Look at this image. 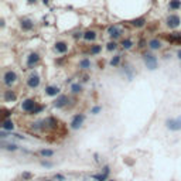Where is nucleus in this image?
Returning <instances> with one entry per match:
<instances>
[{
    "instance_id": "obj_1",
    "label": "nucleus",
    "mask_w": 181,
    "mask_h": 181,
    "mask_svg": "<svg viewBox=\"0 0 181 181\" xmlns=\"http://www.w3.org/2000/svg\"><path fill=\"white\" fill-rule=\"evenodd\" d=\"M143 60H145L146 67H147L149 70L154 71V70L157 68V58H156L154 55H151V54H145V55H143Z\"/></svg>"
},
{
    "instance_id": "obj_2",
    "label": "nucleus",
    "mask_w": 181,
    "mask_h": 181,
    "mask_svg": "<svg viewBox=\"0 0 181 181\" xmlns=\"http://www.w3.org/2000/svg\"><path fill=\"white\" fill-rule=\"evenodd\" d=\"M167 27H170V29H177L178 26L181 24V19L178 14H170L168 17H167Z\"/></svg>"
},
{
    "instance_id": "obj_3",
    "label": "nucleus",
    "mask_w": 181,
    "mask_h": 181,
    "mask_svg": "<svg viewBox=\"0 0 181 181\" xmlns=\"http://www.w3.org/2000/svg\"><path fill=\"white\" fill-rule=\"evenodd\" d=\"M166 125H167V127H168L170 130H174V132L180 130L181 129V116L176 117V119H167Z\"/></svg>"
},
{
    "instance_id": "obj_4",
    "label": "nucleus",
    "mask_w": 181,
    "mask_h": 181,
    "mask_svg": "<svg viewBox=\"0 0 181 181\" xmlns=\"http://www.w3.org/2000/svg\"><path fill=\"white\" fill-rule=\"evenodd\" d=\"M16 81H17V75H16L14 71H7V72L4 74V76H3V82L7 86H11Z\"/></svg>"
},
{
    "instance_id": "obj_5",
    "label": "nucleus",
    "mask_w": 181,
    "mask_h": 181,
    "mask_svg": "<svg viewBox=\"0 0 181 181\" xmlns=\"http://www.w3.org/2000/svg\"><path fill=\"white\" fill-rule=\"evenodd\" d=\"M108 34L110 38L116 40V38H119V37L122 36V29L117 27V26H110L108 29Z\"/></svg>"
},
{
    "instance_id": "obj_6",
    "label": "nucleus",
    "mask_w": 181,
    "mask_h": 181,
    "mask_svg": "<svg viewBox=\"0 0 181 181\" xmlns=\"http://www.w3.org/2000/svg\"><path fill=\"white\" fill-rule=\"evenodd\" d=\"M20 27H21L23 31H30V30H33L34 23H33V20H30V19H21V20H20Z\"/></svg>"
},
{
    "instance_id": "obj_7",
    "label": "nucleus",
    "mask_w": 181,
    "mask_h": 181,
    "mask_svg": "<svg viewBox=\"0 0 181 181\" xmlns=\"http://www.w3.org/2000/svg\"><path fill=\"white\" fill-rule=\"evenodd\" d=\"M84 120H85V116H84V115H76V116H74L72 122H71V127H72V129H79Z\"/></svg>"
},
{
    "instance_id": "obj_8",
    "label": "nucleus",
    "mask_w": 181,
    "mask_h": 181,
    "mask_svg": "<svg viewBox=\"0 0 181 181\" xmlns=\"http://www.w3.org/2000/svg\"><path fill=\"white\" fill-rule=\"evenodd\" d=\"M34 108H36V102H34L33 99H26V101H23V103H21V109L26 110V112H33Z\"/></svg>"
},
{
    "instance_id": "obj_9",
    "label": "nucleus",
    "mask_w": 181,
    "mask_h": 181,
    "mask_svg": "<svg viewBox=\"0 0 181 181\" xmlns=\"http://www.w3.org/2000/svg\"><path fill=\"white\" fill-rule=\"evenodd\" d=\"M27 85L30 86V88H37L38 85H40V76L37 75V74H33L29 79H27Z\"/></svg>"
},
{
    "instance_id": "obj_10",
    "label": "nucleus",
    "mask_w": 181,
    "mask_h": 181,
    "mask_svg": "<svg viewBox=\"0 0 181 181\" xmlns=\"http://www.w3.org/2000/svg\"><path fill=\"white\" fill-rule=\"evenodd\" d=\"M67 102H68V96L60 95V96L57 98V101L54 102V105H55V108H64V106L67 105Z\"/></svg>"
},
{
    "instance_id": "obj_11",
    "label": "nucleus",
    "mask_w": 181,
    "mask_h": 181,
    "mask_svg": "<svg viewBox=\"0 0 181 181\" xmlns=\"http://www.w3.org/2000/svg\"><path fill=\"white\" fill-rule=\"evenodd\" d=\"M55 51L60 54H65L68 51V45L64 41H58V42H55Z\"/></svg>"
},
{
    "instance_id": "obj_12",
    "label": "nucleus",
    "mask_w": 181,
    "mask_h": 181,
    "mask_svg": "<svg viewBox=\"0 0 181 181\" xmlns=\"http://www.w3.org/2000/svg\"><path fill=\"white\" fill-rule=\"evenodd\" d=\"M38 61H40V55H38L37 52H31V54L29 55V58H27V64H29V67L36 65Z\"/></svg>"
},
{
    "instance_id": "obj_13",
    "label": "nucleus",
    "mask_w": 181,
    "mask_h": 181,
    "mask_svg": "<svg viewBox=\"0 0 181 181\" xmlns=\"http://www.w3.org/2000/svg\"><path fill=\"white\" fill-rule=\"evenodd\" d=\"M45 93H47L48 96H57V95L60 93V88H58V86H52V85H50V86L45 88Z\"/></svg>"
},
{
    "instance_id": "obj_14",
    "label": "nucleus",
    "mask_w": 181,
    "mask_h": 181,
    "mask_svg": "<svg viewBox=\"0 0 181 181\" xmlns=\"http://www.w3.org/2000/svg\"><path fill=\"white\" fill-rule=\"evenodd\" d=\"M17 99V95L13 91H6L4 92V101L6 102H14Z\"/></svg>"
},
{
    "instance_id": "obj_15",
    "label": "nucleus",
    "mask_w": 181,
    "mask_h": 181,
    "mask_svg": "<svg viewBox=\"0 0 181 181\" xmlns=\"http://www.w3.org/2000/svg\"><path fill=\"white\" fill-rule=\"evenodd\" d=\"M130 23H132V26H133V27H136V29H140V27H143V26L146 24V19H145V17H140V19H135V20H132Z\"/></svg>"
},
{
    "instance_id": "obj_16",
    "label": "nucleus",
    "mask_w": 181,
    "mask_h": 181,
    "mask_svg": "<svg viewBox=\"0 0 181 181\" xmlns=\"http://www.w3.org/2000/svg\"><path fill=\"white\" fill-rule=\"evenodd\" d=\"M149 47H150L151 50H160V48H161V42H160L157 38H151V40L149 41Z\"/></svg>"
},
{
    "instance_id": "obj_17",
    "label": "nucleus",
    "mask_w": 181,
    "mask_h": 181,
    "mask_svg": "<svg viewBox=\"0 0 181 181\" xmlns=\"http://www.w3.org/2000/svg\"><path fill=\"white\" fill-rule=\"evenodd\" d=\"M168 9L170 10H178V9H181V0H170L168 1Z\"/></svg>"
},
{
    "instance_id": "obj_18",
    "label": "nucleus",
    "mask_w": 181,
    "mask_h": 181,
    "mask_svg": "<svg viewBox=\"0 0 181 181\" xmlns=\"http://www.w3.org/2000/svg\"><path fill=\"white\" fill-rule=\"evenodd\" d=\"M95 38H96V33L93 30H88L86 33H84V40L86 41H93Z\"/></svg>"
},
{
    "instance_id": "obj_19",
    "label": "nucleus",
    "mask_w": 181,
    "mask_h": 181,
    "mask_svg": "<svg viewBox=\"0 0 181 181\" xmlns=\"http://www.w3.org/2000/svg\"><path fill=\"white\" fill-rule=\"evenodd\" d=\"M79 67H81L82 70H89V68H91V61H89L88 58H84V60H81Z\"/></svg>"
},
{
    "instance_id": "obj_20",
    "label": "nucleus",
    "mask_w": 181,
    "mask_h": 181,
    "mask_svg": "<svg viewBox=\"0 0 181 181\" xmlns=\"http://www.w3.org/2000/svg\"><path fill=\"white\" fill-rule=\"evenodd\" d=\"M13 127H14V125H13L11 120H4L3 125H1V129L3 130H13Z\"/></svg>"
},
{
    "instance_id": "obj_21",
    "label": "nucleus",
    "mask_w": 181,
    "mask_h": 181,
    "mask_svg": "<svg viewBox=\"0 0 181 181\" xmlns=\"http://www.w3.org/2000/svg\"><path fill=\"white\" fill-rule=\"evenodd\" d=\"M40 154L42 157H51L54 154V151L52 150H48V149H42V150H40Z\"/></svg>"
},
{
    "instance_id": "obj_22",
    "label": "nucleus",
    "mask_w": 181,
    "mask_h": 181,
    "mask_svg": "<svg viewBox=\"0 0 181 181\" xmlns=\"http://www.w3.org/2000/svg\"><path fill=\"white\" fill-rule=\"evenodd\" d=\"M132 45H133V41L132 40H123V42H122V47L125 48V50H129V48H132Z\"/></svg>"
},
{
    "instance_id": "obj_23",
    "label": "nucleus",
    "mask_w": 181,
    "mask_h": 181,
    "mask_svg": "<svg viewBox=\"0 0 181 181\" xmlns=\"http://www.w3.org/2000/svg\"><path fill=\"white\" fill-rule=\"evenodd\" d=\"M1 147H3V149H7V150H13V151H14V150H17V147H19V146L13 145V143L7 145V143H4V142H3V143H1Z\"/></svg>"
},
{
    "instance_id": "obj_24",
    "label": "nucleus",
    "mask_w": 181,
    "mask_h": 181,
    "mask_svg": "<svg viewBox=\"0 0 181 181\" xmlns=\"http://www.w3.org/2000/svg\"><path fill=\"white\" fill-rule=\"evenodd\" d=\"M119 62H120V55H116V57H113V58L110 60V65H112V67H116Z\"/></svg>"
},
{
    "instance_id": "obj_25",
    "label": "nucleus",
    "mask_w": 181,
    "mask_h": 181,
    "mask_svg": "<svg viewBox=\"0 0 181 181\" xmlns=\"http://www.w3.org/2000/svg\"><path fill=\"white\" fill-rule=\"evenodd\" d=\"M116 47H117V44H116L115 41H110V42L106 44V50H108V51H113V50H116Z\"/></svg>"
},
{
    "instance_id": "obj_26",
    "label": "nucleus",
    "mask_w": 181,
    "mask_h": 181,
    "mask_svg": "<svg viewBox=\"0 0 181 181\" xmlns=\"http://www.w3.org/2000/svg\"><path fill=\"white\" fill-rule=\"evenodd\" d=\"M71 91H72V92H75V93H78V92H81V91H82V86H81L79 84H72Z\"/></svg>"
},
{
    "instance_id": "obj_27",
    "label": "nucleus",
    "mask_w": 181,
    "mask_h": 181,
    "mask_svg": "<svg viewBox=\"0 0 181 181\" xmlns=\"http://www.w3.org/2000/svg\"><path fill=\"white\" fill-rule=\"evenodd\" d=\"M101 50H102V47H101V45H93V47L91 48V54H93V55H95V54H99V52H101Z\"/></svg>"
},
{
    "instance_id": "obj_28",
    "label": "nucleus",
    "mask_w": 181,
    "mask_h": 181,
    "mask_svg": "<svg viewBox=\"0 0 181 181\" xmlns=\"http://www.w3.org/2000/svg\"><path fill=\"white\" fill-rule=\"evenodd\" d=\"M168 40H171V41H178V40H181V33H174L173 36H170Z\"/></svg>"
},
{
    "instance_id": "obj_29",
    "label": "nucleus",
    "mask_w": 181,
    "mask_h": 181,
    "mask_svg": "<svg viewBox=\"0 0 181 181\" xmlns=\"http://www.w3.org/2000/svg\"><path fill=\"white\" fill-rule=\"evenodd\" d=\"M101 110H102V108H101V106H95V108L92 109V113H93V115H98Z\"/></svg>"
},
{
    "instance_id": "obj_30",
    "label": "nucleus",
    "mask_w": 181,
    "mask_h": 181,
    "mask_svg": "<svg viewBox=\"0 0 181 181\" xmlns=\"http://www.w3.org/2000/svg\"><path fill=\"white\" fill-rule=\"evenodd\" d=\"M42 110V106H36V108L33 109V115H36V113H40Z\"/></svg>"
},
{
    "instance_id": "obj_31",
    "label": "nucleus",
    "mask_w": 181,
    "mask_h": 181,
    "mask_svg": "<svg viewBox=\"0 0 181 181\" xmlns=\"http://www.w3.org/2000/svg\"><path fill=\"white\" fill-rule=\"evenodd\" d=\"M41 164H42L44 167H52V163H50V161H42Z\"/></svg>"
},
{
    "instance_id": "obj_32",
    "label": "nucleus",
    "mask_w": 181,
    "mask_h": 181,
    "mask_svg": "<svg viewBox=\"0 0 181 181\" xmlns=\"http://www.w3.org/2000/svg\"><path fill=\"white\" fill-rule=\"evenodd\" d=\"M23 178H31V174L30 173H24L23 174Z\"/></svg>"
},
{
    "instance_id": "obj_33",
    "label": "nucleus",
    "mask_w": 181,
    "mask_h": 181,
    "mask_svg": "<svg viewBox=\"0 0 181 181\" xmlns=\"http://www.w3.org/2000/svg\"><path fill=\"white\" fill-rule=\"evenodd\" d=\"M103 174H105V176H108V174H109V167H108V166H106V167H103Z\"/></svg>"
},
{
    "instance_id": "obj_34",
    "label": "nucleus",
    "mask_w": 181,
    "mask_h": 181,
    "mask_svg": "<svg viewBox=\"0 0 181 181\" xmlns=\"http://www.w3.org/2000/svg\"><path fill=\"white\" fill-rule=\"evenodd\" d=\"M55 178H57V180H64V176H61V174H57V176H55Z\"/></svg>"
},
{
    "instance_id": "obj_35",
    "label": "nucleus",
    "mask_w": 181,
    "mask_h": 181,
    "mask_svg": "<svg viewBox=\"0 0 181 181\" xmlns=\"http://www.w3.org/2000/svg\"><path fill=\"white\" fill-rule=\"evenodd\" d=\"M27 3H30V4H34V3H37V0H27Z\"/></svg>"
},
{
    "instance_id": "obj_36",
    "label": "nucleus",
    "mask_w": 181,
    "mask_h": 181,
    "mask_svg": "<svg viewBox=\"0 0 181 181\" xmlns=\"http://www.w3.org/2000/svg\"><path fill=\"white\" fill-rule=\"evenodd\" d=\"M177 57L180 58V61H181V50H178V51H177Z\"/></svg>"
},
{
    "instance_id": "obj_37",
    "label": "nucleus",
    "mask_w": 181,
    "mask_h": 181,
    "mask_svg": "<svg viewBox=\"0 0 181 181\" xmlns=\"http://www.w3.org/2000/svg\"><path fill=\"white\" fill-rule=\"evenodd\" d=\"M42 3H44V4H48V0H42Z\"/></svg>"
}]
</instances>
